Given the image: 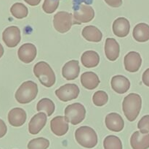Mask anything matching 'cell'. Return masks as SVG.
Returning <instances> with one entry per match:
<instances>
[{
    "label": "cell",
    "mask_w": 149,
    "mask_h": 149,
    "mask_svg": "<svg viewBox=\"0 0 149 149\" xmlns=\"http://www.w3.org/2000/svg\"><path fill=\"white\" fill-rule=\"evenodd\" d=\"M142 108V98L139 94L131 93L125 97L122 103V110L125 117L129 121H134L139 115Z\"/></svg>",
    "instance_id": "1"
},
{
    "label": "cell",
    "mask_w": 149,
    "mask_h": 149,
    "mask_svg": "<svg viewBox=\"0 0 149 149\" xmlns=\"http://www.w3.org/2000/svg\"><path fill=\"white\" fill-rule=\"evenodd\" d=\"M33 73L39 82L47 88L52 87L55 83L56 77L52 69L48 63L39 61L33 67Z\"/></svg>",
    "instance_id": "2"
},
{
    "label": "cell",
    "mask_w": 149,
    "mask_h": 149,
    "mask_svg": "<svg viewBox=\"0 0 149 149\" xmlns=\"http://www.w3.org/2000/svg\"><path fill=\"white\" fill-rule=\"evenodd\" d=\"M77 143L86 148H93L97 144V135L93 128L87 126L79 127L75 131Z\"/></svg>",
    "instance_id": "3"
},
{
    "label": "cell",
    "mask_w": 149,
    "mask_h": 149,
    "mask_svg": "<svg viewBox=\"0 0 149 149\" xmlns=\"http://www.w3.org/2000/svg\"><path fill=\"white\" fill-rule=\"evenodd\" d=\"M38 93V86L31 80L25 81L20 85L15 94V97L20 104H28L36 97Z\"/></svg>",
    "instance_id": "4"
},
{
    "label": "cell",
    "mask_w": 149,
    "mask_h": 149,
    "mask_svg": "<svg viewBox=\"0 0 149 149\" xmlns=\"http://www.w3.org/2000/svg\"><path fill=\"white\" fill-rule=\"evenodd\" d=\"M85 108L78 102L68 105L65 109V117L73 125H77L82 122L85 118Z\"/></svg>",
    "instance_id": "5"
},
{
    "label": "cell",
    "mask_w": 149,
    "mask_h": 149,
    "mask_svg": "<svg viewBox=\"0 0 149 149\" xmlns=\"http://www.w3.org/2000/svg\"><path fill=\"white\" fill-rule=\"evenodd\" d=\"M95 18V10L91 6L80 4L74 10L73 23L79 25L90 22Z\"/></svg>",
    "instance_id": "6"
},
{
    "label": "cell",
    "mask_w": 149,
    "mask_h": 149,
    "mask_svg": "<svg viewBox=\"0 0 149 149\" xmlns=\"http://www.w3.org/2000/svg\"><path fill=\"white\" fill-rule=\"evenodd\" d=\"M73 23V15L65 11H60L54 15L53 26L57 32L64 34L71 29Z\"/></svg>",
    "instance_id": "7"
},
{
    "label": "cell",
    "mask_w": 149,
    "mask_h": 149,
    "mask_svg": "<svg viewBox=\"0 0 149 149\" xmlns=\"http://www.w3.org/2000/svg\"><path fill=\"white\" fill-rule=\"evenodd\" d=\"M79 88L74 83H67L55 91V95L60 100L64 102L73 100L78 97L79 94Z\"/></svg>",
    "instance_id": "8"
},
{
    "label": "cell",
    "mask_w": 149,
    "mask_h": 149,
    "mask_svg": "<svg viewBox=\"0 0 149 149\" xmlns=\"http://www.w3.org/2000/svg\"><path fill=\"white\" fill-rule=\"evenodd\" d=\"M2 39L8 48L16 47L21 39L20 29L15 26L6 28L2 33Z\"/></svg>",
    "instance_id": "9"
},
{
    "label": "cell",
    "mask_w": 149,
    "mask_h": 149,
    "mask_svg": "<svg viewBox=\"0 0 149 149\" xmlns=\"http://www.w3.org/2000/svg\"><path fill=\"white\" fill-rule=\"evenodd\" d=\"M37 54L36 46L32 43H25L19 48L17 56L19 59L23 63L29 64L35 59Z\"/></svg>",
    "instance_id": "10"
},
{
    "label": "cell",
    "mask_w": 149,
    "mask_h": 149,
    "mask_svg": "<svg viewBox=\"0 0 149 149\" xmlns=\"http://www.w3.org/2000/svg\"><path fill=\"white\" fill-rule=\"evenodd\" d=\"M124 64L127 71L130 72H136L141 68L142 58L139 53L130 51L125 56Z\"/></svg>",
    "instance_id": "11"
},
{
    "label": "cell",
    "mask_w": 149,
    "mask_h": 149,
    "mask_svg": "<svg viewBox=\"0 0 149 149\" xmlns=\"http://www.w3.org/2000/svg\"><path fill=\"white\" fill-rule=\"evenodd\" d=\"M50 129L54 134L61 137L68 132V121L64 116H56L52 118L50 121Z\"/></svg>",
    "instance_id": "12"
},
{
    "label": "cell",
    "mask_w": 149,
    "mask_h": 149,
    "mask_svg": "<svg viewBox=\"0 0 149 149\" xmlns=\"http://www.w3.org/2000/svg\"><path fill=\"white\" fill-rule=\"evenodd\" d=\"M105 123L108 129L115 132H119L125 127L123 118L116 112H111L108 114L105 119Z\"/></svg>",
    "instance_id": "13"
},
{
    "label": "cell",
    "mask_w": 149,
    "mask_h": 149,
    "mask_svg": "<svg viewBox=\"0 0 149 149\" xmlns=\"http://www.w3.org/2000/svg\"><path fill=\"white\" fill-rule=\"evenodd\" d=\"M47 115L45 112H39L32 117L29 124V131L31 134H37L45 127L47 121Z\"/></svg>",
    "instance_id": "14"
},
{
    "label": "cell",
    "mask_w": 149,
    "mask_h": 149,
    "mask_svg": "<svg viewBox=\"0 0 149 149\" xmlns=\"http://www.w3.org/2000/svg\"><path fill=\"white\" fill-rule=\"evenodd\" d=\"M130 145L132 149L149 148V133L135 131L131 136Z\"/></svg>",
    "instance_id": "15"
},
{
    "label": "cell",
    "mask_w": 149,
    "mask_h": 149,
    "mask_svg": "<svg viewBox=\"0 0 149 149\" xmlns=\"http://www.w3.org/2000/svg\"><path fill=\"white\" fill-rule=\"evenodd\" d=\"M79 72V63L77 60H71L68 61L62 68L63 77L67 80H75L78 77Z\"/></svg>",
    "instance_id": "16"
},
{
    "label": "cell",
    "mask_w": 149,
    "mask_h": 149,
    "mask_svg": "<svg viewBox=\"0 0 149 149\" xmlns=\"http://www.w3.org/2000/svg\"><path fill=\"white\" fill-rule=\"evenodd\" d=\"M27 118L26 111L20 108L10 110L8 113L9 124L14 127H19L25 124Z\"/></svg>",
    "instance_id": "17"
},
{
    "label": "cell",
    "mask_w": 149,
    "mask_h": 149,
    "mask_svg": "<svg viewBox=\"0 0 149 149\" xmlns=\"http://www.w3.org/2000/svg\"><path fill=\"white\" fill-rule=\"evenodd\" d=\"M112 29H113V34L116 36L119 37H125L130 33V23L129 20L125 18H118L113 21Z\"/></svg>",
    "instance_id": "18"
},
{
    "label": "cell",
    "mask_w": 149,
    "mask_h": 149,
    "mask_svg": "<svg viewBox=\"0 0 149 149\" xmlns=\"http://www.w3.org/2000/svg\"><path fill=\"white\" fill-rule=\"evenodd\" d=\"M120 53V46L114 38H107L105 43V54L111 61H116Z\"/></svg>",
    "instance_id": "19"
},
{
    "label": "cell",
    "mask_w": 149,
    "mask_h": 149,
    "mask_svg": "<svg viewBox=\"0 0 149 149\" xmlns=\"http://www.w3.org/2000/svg\"><path fill=\"white\" fill-rule=\"evenodd\" d=\"M112 89L116 93L122 94L127 91L130 88V82L129 79L123 75H115L111 81Z\"/></svg>",
    "instance_id": "20"
},
{
    "label": "cell",
    "mask_w": 149,
    "mask_h": 149,
    "mask_svg": "<svg viewBox=\"0 0 149 149\" xmlns=\"http://www.w3.org/2000/svg\"><path fill=\"white\" fill-rule=\"evenodd\" d=\"M100 83V80L97 74L93 72H85L81 75V85L88 90L96 89Z\"/></svg>",
    "instance_id": "21"
},
{
    "label": "cell",
    "mask_w": 149,
    "mask_h": 149,
    "mask_svg": "<svg viewBox=\"0 0 149 149\" xmlns=\"http://www.w3.org/2000/svg\"><path fill=\"white\" fill-rule=\"evenodd\" d=\"M134 39L139 42H145L149 40V25L140 23L135 26L132 32Z\"/></svg>",
    "instance_id": "22"
},
{
    "label": "cell",
    "mask_w": 149,
    "mask_h": 149,
    "mask_svg": "<svg viewBox=\"0 0 149 149\" xmlns=\"http://www.w3.org/2000/svg\"><path fill=\"white\" fill-rule=\"evenodd\" d=\"M81 61L84 67L87 68H93L97 67L100 63V56L96 51H85L81 56Z\"/></svg>",
    "instance_id": "23"
},
{
    "label": "cell",
    "mask_w": 149,
    "mask_h": 149,
    "mask_svg": "<svg viewBox=\"0 0 149 149\" xmlns=\"http://www.w3.org/2000/svg\"><path fill=\"white\" fill-rule=\"evenodd\" d=\"M81 35L89 42H100L103 37L102 32L95 26H87L83 29Z\"/></svg>",
    "instance_id": "24"
},
{
    "label": "cell",
    "mask_w": 149,
    "mask_h": 149,
    "mask_svg": "<svg viewBox=\"0 0 149 149\" xmlns=\"http://www.w3.org/2000/svg\"><path fill=\"white\" fill-rule=\"evenodd\" d=\"M55 106L54 102L48 98H43L38 102L36 105V110L38 112L44 111L47 116H50L55 112Z\"/></svg>",
    "instance_id": "25"
},
{
    "label": "cell",
    "mask_w": 149,
    "mask_h": 149,
    "mask_svg": "<svg viewBox=\"0 0 149 149\" xmlns=\"http://www.w3.org/2000/svg\"><path fill=\"white\" fill-rule=\"evenodd\" d=\"M10 13L15 18L23 19L27 17L29 10L27 7L20 2L15 3L10 8Z\"/></svg>",
    "instance_id": "26"
},
{
    "label": "cell",
    "mask_w": 149,
    "mask_h": 149,
    "mask_svg": "<svg viewBox=\"0 0 149 149\" xmlns=\"http://www.w3.org/2000/svg\"><path fill=\"white\" fill-rule=\"evenodd\" d=\"M104 149H123L122 140L115 135H109L103 140Z\"/></svg>",
    "instance_id": "27"
},
{
    "label": "cell",
    "mask_w": 149,
    "mask_h": 149,
    "mask_svg": "<svg viewBox=\"0 0 149 149\" xmlns=\"http://www.w3.org/2000/svg\"><path fill=\"white\" fill-rule=\"evenodd\" d=\"M49 141L45 137H37L31 140L28 143V149H47Z\"/></svg>",
    "instance_id": "28"
},
{
    "label": "cell",
    "mask_w": 149,
    "mask_h": 149,
    "mask_svg": "<svg viewBox=\"0 0 149 149\" xmlns=\"http://www.w3.org/2000/svg\"><path fill=\"white\" fill-rule=\"evenodd\" d=\"M109 100V96L107 93L103 91H97L95 92L93 96V103L95 106L101 107L106 105Z\"/></svg>",
    "instance_id": "29"
},
{
    "label": "cell",
    "mask_w": 149,
    "mask_h": 149,
    "mask_svg": "<svg viewBox=\"0 0 149 149\" xmlns=\"http://www.w3.org/2000/svg\"><path fill=\"white\" fill-rule=\"evenodd\" d=\"M60 0H45L42 4L44 12L47 14H52L58 9Z\"/></svg>",
    "instance_id": "30"
},
{
    "label": "cell",
    "mask_w": 149,
    "mask_h": 149,
    "mask_svg": "<svg viewBox=\"0 0 149 149\" xmlns=\"http://www.w3.org/2000/svg\"><path fill=\"white\" fill-rule=\"evenodd\" d=\"M138 128L142 133H149V115L141 118L138 124Z\"/></svg>",
    "instance_id": "31"
},
{
    "label": "cell",
    "mask_w": 149,
    "mask_h": 149,
    "mask_svg": "<svg viewBox=\"0 0 149 149\" xmlns=\"http://www.w3.org/2000/svg\"><path fill=\"white\" fill-rule=\"evenodd\" d=\"M106 4L112 7H119L122 4V0H104Z\"/></svg>",
    "instance_id": "32"
},
{
    "label": "cell",
    "mask_w": 149,
    "mask_h": 149,
    "mask_svg": "<svg viewBox=\"0 0 149 149\" xmlns=\"http://www.w3.org/2000/svg\"><path fill=\"white\" fill-rule=\"evenodd\" d=\"M7 131V127L3 120L0 119V138L4 137Z\"/></svg>",
    "instance_id": "33"
},
{
    "label": "cell",
    "mask_w": 149,
    "mask_h": 149,
    "mask_svg": "<svg viewBox=\"0 0 149 149\" xmlns=\"http://www.w3.org/2000/svg\"><path fill=\"white\" fill-rule=\"evenodd\" d=\"M142 80L146 86L149 87V68L147 69L143 74Z\"/></svg>",
    "instance_id": "34"
},
{
    "label": "cell",
    "mask_w": 149,
    "mask_h": 149,
    "mask_svg": "<svg viewBox=\"0 0 149 149\" xmlns=\"http://www.w3.org/2000/svg\"><path fill=\"white\" fill-rule=\"evenodd\" d=\"M24 1L31 6H37L42 0H24Z\"/></svg>",
    "instance_id": "35"
},
{
    "label": "cell",
    "mask_w": 149,
    "mask_h": 149,
    "mask_svg": "<svg viewBox=\"0 0 149 149\" xmlns=\"http://www.w3.org/2000/svg\"><path fill=\"white\" fill-rule=\"evenodd\" d=\"M4 48H3V46L1 45V44L0 43V58H1V57H2V56L4 55Z\"/></svg>",
    "instance_id": "36"
}]
</instances>
